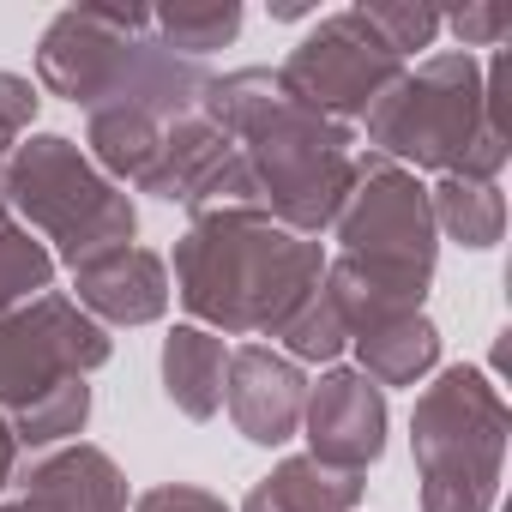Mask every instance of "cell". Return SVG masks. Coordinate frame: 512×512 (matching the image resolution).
<instances>
[{
    "label": "cell",
    "mask_w": 512,
    "mask_h": 512,
    "mask_svg": "<svg viewBox=\"0 0 512 512\" xmlns=\"http://www.w3.org/2000/svg\"><path fill=\"white\" fill-rule=\"evenodd\" d=\"M326 247L284 229L260 205L193 211L175 241L169 290L193 314V326L217 338H278L284 320L320 290Z\"/></svg>",
    "instance_id": "obj_1"
},
{
    "label": "cell",
    "mask_w": 512,
    "mask_h": 512,
    "mask_svg": "<svg viewBox=\"0 0 512 512\" xmlns=\"http://www.w3.org/2000/svg\"><path fill=\"white\" fill-rule=\"evenodd\" d=\"M205 115L241 145L247 175L260 187V205L296 229V235H326L344 187H350V163H356V133L344 121H326L314 109H302L272 67H235V73H211L205 91Z\"/></svg>",
    "instance_id": "obj_2"
},
{
    "label": "cell",
    "mask_w": 512,
    "mask_h": 512,
    "mask_svg": "<svg viewBox=\"0 0 512 512\" xmlns=\"http://www.w3.org/2000/svg\"><path fill=\"white\" fill-rule=\"evenodd\" d=\"M368 151L410 175L500 181L512 145L482 127V61L464 49H434L368 109Z\"/></svg>",
    "instance_id": "obj_3"
},
{
    "label": "cell",
    "mask_w": 512,
    "mask_h": 512,
    "mask_svg": "<svg viewBox=\"0 0 512 512\" xmlns=\"http://www.w3.org/2000/svg\"><path fill=\"white\" fill-rule=\"evenodd\" d=\"M0 205H7L49 253L55 266H85L97 253L133 247L139 205L127 187H115L79 139L67 133H25L19 151L0 169Z\"/></svg>",
    "instance_id": "obj_4"
},
{
    "label": "cell",
    "mask_w": 512,
    "mask_h": 512,
    "mask_svg": "<svg viewBox=\"0 0 512 512\" xmlns=\"http://www.w3.org/2000/svg\"><path fill=\"white\" fill-rule=\"evenodd\" d=\"M506 434L512 410L506 392L470 368H434V380L416 392L410 410V458H416V500L422 512H494L500 470H506Z\"/></svg>",
    "instance_id": "obj_5"
},
{
    "label": "cell",
    "mask_w": 512,
    "mask_h": 512,
    "mask_svg": "<svg viewBox=\"0 0 512 512\" xmlns=\"http://www.w3.org/2000/svg\"><path fill=\"white\" fill-rule=\"evenodd\" d=\"M404 79V61L362 25V13L356 7H344V13H326V19H314V31L284 55V67H278V85L302 103V109H314V115H326V121H368V109L392 91Z\"/></svg>",
    "instance_id": "obj_6"
},
{
    "label": "cell",
    "mask_w": 512,
    "mask_h": 512,
    "mask_svg": "<svg viewBox=\"0 0 512 512\" xmlns=\"http://www.w3.org/2000/svg\"><path fill=\"white\" fill-rule=\"evenodd\" d=\"M115 356V338L67 296L49 290L13 314H0V416H19L43 392H55L73 374H97Z\"/></svg>",
    "instance_id": "obj_7"
},
{
    "label": "cell",
    "mask_w": 512,
    "mask_h": 512,
    "mask_svg": "<svg viewBox=\"0 0 512 512\" xmlns=\"http://www.w3.org/2000/svg\"><path fill=\"white\" fill-rule=\"evenodd\" d=\"M332 241H338V253H368V260H398V266L434 272L440 235H434V211H428V181L374 151H356L344 205L332 217Z\"/></svg>",
    "instance_id": "obj_8"
},
{
    "label": "cell",
    "mask_w": 512,
    "mask_h": 512,
    "mask_svg": "<svg viewBox=\"0 0 512 512\" xmlns=\"http://www.w3.org/2000/svg\"><path fill=\"white\" fill-rule=\"evenodd\" d=\"M145 37L151 7H67L37 37V91L91 115L97 103H109Z\"/></svg>",
    "instance_id": "obj_9"
},
{
    "label": "cell",
    "mask_w": 512,
    "mask_h": 512,
    "mask_svg": "<svg viewBox=\"0 0 512 512\" xmlns=\"http://www.w3.org/2000/svg\"><path fill=\"white\" fill-rule=\"evenodd\" d=\"M139 193H151L163 205H181V211L260 205V187H253V175H247L241 145L205 109H193V115H181V121L163 127V151H157V163H151V175H145Z\"/></svg>",
    "instance_id": "obj_10"
},
{
    "label": "cell",
    "mask_w": 512,
    "mask_h": 512,
    "mask_svg": "<svg viewBox=\"0 0 512 512\" xmlns=\"http://www.w3.org/2000/svg\"><path fill=\"white\" fill-rule=\"evenodd\" d=\"M386 422H392L386 392L362 368H326L320 380H308V404H302L308 458L368 476V464H380L386 452Z\"/></svg>",
    "instance_id": "obj_11"
},
{
    "label": "cell",
    "mask_w": 512,
    "mask_h": 512,
    "mask_svg": "<svg viewBox=\"0 0 512 512\" xmlns=\"http://www.w3.org/2000/svg\"><path fill=\"white\" fill-rule=\"evenodd\" d=\"M302 404H308V374L266 344L229 350L223 368V410L247 446H284L302 434Z\"/></svg>",
    "instance_id": "obj_12"
},
{
    "label": "cell",
    "mask_w": 512,
    "mask_h": 512,
    "mask_svg": "<svg viewBox=\"0 0 512 512\" xmlns=\"http://www.w3.org/2000/svg\"><path fill=\"white\" fill-rule=\"evenodd\" d=\"M73 302L109 332V326H157L175 302L169 290V260L157 247H115V253H97V260L73 266Z\"/></svg>",
    "instance_id": "obj_13"
},
{
    "label": "cell",
    "mask_w": 512,
    "mask_h": 512,
    "mask_svg": "<svg viewBox=\"0 0 512 512\" xmlns=\"http://www.w3.org/2000/svg\"><path fill=\"white\" fill-rule=\"evenodd\" d=\"M13 488H19V500H31L43 512H127V476L91 440L37 452L31 464L13 470Z\"/></svg>",
    "instance_id": "obj_14"
},
{
    "label": "cell",
    "mask_w": 512,
    "mask_h": 512,
    "mask_svg": "<svg viewBox=\"0 0 512 512\" xmlns=\"http://www.w3.org/2000/svg\"><path fill=\"white\" fill-rule=\"evenodd\" d=\"M320 290L332 296L344 332L356 338V332H368V326L422 314V302H428V290H434V272L398 266V260H368V253H338V260H326Z\"/></svg>",
    "instance_id": "obj_15"
},
{
    "label": "cell",
    "mask_w": 512,
    "mask_h": 512,
    "mask_svg": "<svg viewBox=\"0 0 512 512\" xmlns=\"http://www.w3.org/2000/svg\"><path fill=\"white\" fill-rule=\"evenodd\" d=\"M223 368H229V344L205 326H175L163 338L157 374H163V398L187 416V422H211L223 410Z\"/></svg>",
    "instance_id": "obj_16"
},
{
    "label": "cell",
    "mask_w": 512,
    "mask_h": 512,
    "mask_svg": "<svg viewBox=\"0 0 512 512\" xmlns=\"http://www.w3.org/2000/svg\"><path fill=\"white\" fill-rule=\"evenodd\" d=\"M362 476L356 470H332L320 458H284L272 464V476H260L247 488L241 512H356L362 506Z\"/></svg>",
    "instance_id": "obj_17"
},
{
    "label": "cell",
    "mask_w": 512,
    "mask_h": 512,
    "mask_svg": "<svg viewBox=\"0 0 512 512\" xmlns=\"http://www.w3.org/2000/svg\"><path fill=\"white\" fill-rule=\"evenodd\" d=\"M350 350H356V368L380 392L386 386H422L440 368V326L428 314H404V320H386V326L356 332Z\"/></svg>",
    "instance_id": "obj_18"
},
{
    "label": "cell",
    "mask_w": 512,
    "mask_h": 512,
    "mask_svg": "<svg viewBox=\"0 0 512 512\" xmlns=\"http://www.w3.org/2000/svg\"><path fill=\"white\" fill-rule=\"evenodd\" d=\"M428 211H434V235H446V241H458L470 253H488L506 235V193H500V181L440 175L428 187Z\"/></svg>",
    "instance_id": "obj_19"
},
{
    "label": "cell",
    "mask_w": 512,
    "mask_h": 512,
    "mask_svg": "<svg viewBox=\"0 0 512 512\" xmlns=\"http://www.w3.org/2000/svg\"><path fill=\"white\" fill-rule=\"evenodd\" d=\"M151 37L181 61H205L211 49H229L241 37V7L235 0H181V7H157Z\"/></svg>",
    "instance_id": "obj_20"
},
{
    "label": "cell",
    "mask_w": 512,
    "mask_h": 512,
    "mask_svg": "<svg viewBox=\"0 0 512 512\" xmlns=\"http://www.w3.org/2000/svg\"><path fill=\"white\" fill-rule=\"evenodd\" d=\"M85 422H91V380H85V374L61 380L55 392H43V398H37V404H25L19 416H7V428H13V440H19V452H25V446H31V452L67 446V440H79V434H85Z\"/></svg>",
    "instance_id": "obj_21"
},
{
    "label": "cell",
    "mask_w": 512,
    "mask_h": 512,
    "mask_svg": "<svg viewBox=\"0 0 512 512\" xmlns=\"http://www.w3.org/2000/svg\"><path fill=\"white\" fill-rule=\"evenodd\" d=\"M55 290V253L0 205V314H13Z\"/></svg>",
    "instance_id": "obj_22"
},
{
    "label": "cell",
    "mask_w": 512,
    "mask_h": 512,
    "mask_svg": "<svg viewBox=\"0 0 512 512\" xmlns=\"http://www.w3.org/2000/svg\"><path fill=\"white\" fill-rule=\"evenodd\" d=\"M278 344H284V356L302 368V362H320V368H332L344 350H350V332H344V320H338V308H332V296L326 290H314L290 320H284V332H278Z\"/></svg>",
    "instance_id": "obj_23"
},
{
    "label": "cell",
    "mask_w": 512,
    "mask_h": 512,
    "mask_svg": "<svg viewBox=\"0 0 512 512\" xmlns=\"http://www.w3.org/2000/svg\"><path fill=\"white\" fill-rule=\"evenodd\" d=\"M362 25L410 67L416 55H434V43H440V13L434 7H416V0H362Z\"/></svg>",
    "instance_id": "obj_24"
},
{
    "label": "cell",
    "mask_w": 512,
    "mask_h": 512,
    "mask_svg": "<svg viewBox=\"0 0 512 512\" xmlns=\"http://www.w3.org/2000/svg\"><path fill=\"white\" fill-rule=\"evenodd\" d=\"M440 31L458 37V49H506L512 37V7H500V0H470V7L458 13H440Z\"/></svg>",
    "instance_id": "obj_25"
},
{
    "label": "cell",
    "mask_w": 512,
    "mask_h": 512,
    "mask_svg": "<svg viewBox=\"0 0 512 512\" xmlns=\"http://www.w3.org/2000/svg\"><path fill=\"white\" fill-rule=\"evenodd\" d=\"M37 103H43V91H37L25 73H7V67H0V169H7V157H13L19 139L31 133Z\"/></svg>",
    "instance_id": "obj_26"
},
{
    "label": "cell",
    "mask_w": 512,
    "mask_h": 512,
    "mask_svg": "<svg viewBox=\"0 0 512 512\" xmlns=\"http://www.w3.org/2000/svg\"><path fill=\"white\" fill-rule=\"evenodd\" d=\"M482 127L512 145V49H494L482 61Z\"/></svg>",
    "instance_id": "obj_27"
},
{
    "label": "cell",
    "mask_w": 512,
    "mask_h": 512,
    "mask_svg": "<svg viewBox=\"0 0 512 512\" xmlns=\"http://www.w3.org/2000/svg\"><path fill=\"white\" fill-rule=\"evenodd\" d=\"M133 512H229V500L199 482H157L133 500Z\"/></svg>",
    "instance_id": "obj_28"
},
{
    "label": "cell",
    "mask_w": 512,
    "mask_h": 512,
    "mask_svg": "<svg viewBox=\"0 0 512 512\" xmlns=\"http://www.w3.org/2000/svg\"><path fill=\"white\" fill-rule=\"evenodd\" d=\"M13 470H19V440H13V428H7V416H0V494L13 488Z\"/></svg>",
    "instance_id": "obj_29"
},
{
    "label": "cell",
    "mask_w": 512,
    "mask_h": 512,
    "mask_svg": "<svg viewBox=\"0 0 512 512\" xmlns=\"http://www.w3.org/2000/svg\"><path fill=\"white\" fill-rule=\"evenodd\" d=\"M0 512H43V506H31V500H19V494H13L7 506H0Z\"/></svg>",
    "instance_id": "obj_30"
}]
</instances>
